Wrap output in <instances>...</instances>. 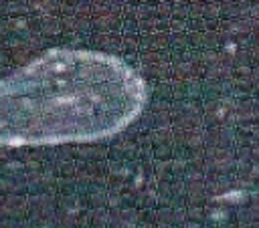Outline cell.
Wrapping results in <instances>:
<instances>
[{
	"label": "cell",
	"instance_id": "6da1fadb",
	"mask_svg": "<svg viewBox=\"0 0 259 228\" xmlns=\"http://www.w3.org/2000/svg\"><path fill=\"white\" fill-rule=\"evenodd\" d=\"M142 103V83L119 61L91 52L51 54L28 81L24 135L32 141L93 139L123 127Z\"/></svg>",
	"mask_w": 259,
	"mask_h": 228
}]
</instances>
